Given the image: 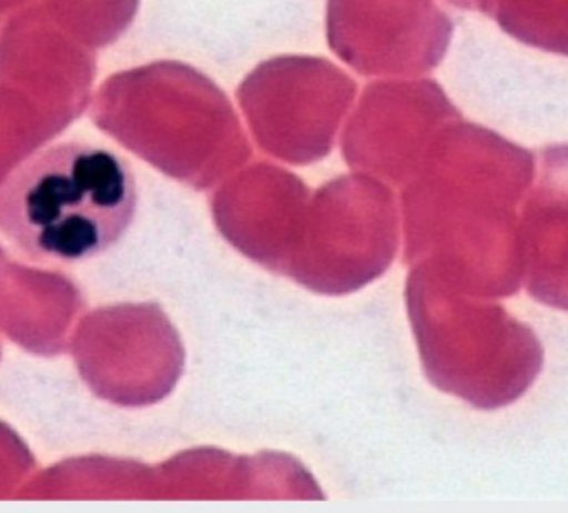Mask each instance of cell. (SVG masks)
<instances>
[{
    "label": "cell",
    "instance_id": "cell-7",
    "mask_svg": "<svg viewBox=\"0 0 568 513\" xmlns=\"http://www.w3.org/2000/svg\"><path fill=\"white\" fill-rule=\"evenodd\" d=\"M31 0H0V22L7 17H12L14 12L21 11ZM17 17V14H14Z\"/></svg>",
    "mask_w": 568,
    "mask_h": 513
},
{
    "label": "cell",
    "instance_id": "cell-1",
    "mask_svg": "<svg viewBox=\"0 0 568 513\" xmlns=\"http://www.w3.org/2000/svg\"><path fill=\"white\" fill-rule=\"evenodd\" d=\"M136 203V179L121 154L54 144L0 185V231L34 261L81 263L121 241Z\"/></svg>",
    "mask_w": 568,
    "mask_h": 513
},
{
    "label": "cell",
    "instance_id": "cell-3",
    "mask_svg": "<svg viewBox=\"0 0 568 513\" xmlns=\"http://www.w3.org/2000/svg\"><path fill=\"white\" fill-rule=\"evenodd\" d=\"M528 293L568 311V144L542 151L540 181L523 227Z\"/></svg>",
    "mask_w": 568,
    "mask_h": 513
},
{
    "label": "cell",
    "instance_id": "cell-5",
    "mask_svg": "<svg viewBox=\"0 0 568 513\" xmlns=\"http://www.w3.org/2000/svg\"><path fill=\"white\" fill-rule=\"evenodd\" d=\"M42 7L81 41L104 47L131 27L141 0H44Z\"/></svg>",
    "mask_w": 568,
    "mask_h": 513
},
{
    "label": "cell",
    "instance_id": "cell-2",
    "mask_svg": "<svg viewBox=\"0 0 568 513\" xmlns=\"http://www.w3.org/2000/svg\"><path fill=\"white\" fill-rule=\"evenodd\" d=\"M453 21L437 0H328V44L368 72L426 71L445 57Z\"/></svg>",
    "mask_w": 568,
    "mask_h": 513
},
{
    "label": "cell",
    "instance_id": "cell-4",
    "mask_svg": "<svg viewBox=\"0 0 568 513\" xmlns=\"http://www.w3.org/2000/svg\"><path fill=\"white\" fill-rule=\"evenodd\" d=\"M493 17L513 39L568 57V0H495Z\"/></svg>",
    "mask_w": 568,
    "mask_h": 513
},
{
    "label": "cell",
    "instance_id": "cell-6",
    "mask_svg": "<svg viewBox=\"0 0 568 513\" xmlns=\"http://www.w3.org/2000/svg\"><path fill=\"white\" fill-rule=\"evenodd\" d=\"M447 2L463 11L485 12L488 17H493V9H495V0H447Z\"/></svg>",
    "mask_w": 568,
    "mask_h": 513
}]
</instances>
